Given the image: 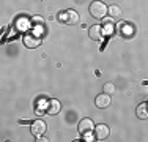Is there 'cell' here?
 Here are the masks:
<instances>
[{
  "mask_svg": "<svg viewBox=\"0 0 148 142\" xmlns=\"http://www.w3.org/2000/svg\"><path fill=\"white\" fill-rule=\"evenodd\" d=\"M93 126H95V123H93L91 119H84V120H80L77 130H79L80 134H87V133H90V131L93 130Z\"/></svg>",
  "mask_w": 148,
  "mask_h": 142,
  "instance_id": "cell-7",
  "label": "cell"
},
{
  "mask_svg": "<svg viewBox=\"0 0 148 142\" xmlns=\"http://www.w3.org/2000/svg\"><path fill=\"white\" fill-rule=\"evenodd\" d=\"M107 13L110 14L112 19H118V17L121 16V8H120L118 5H110L107 8Z\"/></svg>",
  "mask_w": 148,
  "mask_h": 142,
  "instance_id": "cell-11",
  "label": "cell"
},
{
  "mask_svg": "<svg viewBox=\"0 0 148 142\" xmlns=\"http://www.w3.org/2000/svg\"><path fill=\"white\" fill-rule=\"evenodd\" d=\"M32 22H38V24H43L44 22V19H43V17H40V16H35V17H32Z\"/></svg>",
  "mask_w": 148,
  "mask_h": 142,
  "instance_id": "cell-13",
  "label": "cell"
},
{
  "mask_svg": "<svg viewBox=\"0 0 148 142\" xmlns=\"http://www.w3.org/2000/svg\"><path fill=\"white\" fill-rule=\"evenodd\" d=\"M114 92H115V87H114V84H110V82L104 84V93H107V95H112Z\"/></svg>",
  "mask_w": 148,
  "mask_h": 142,
  "instance_id": "cell-12",
  "label": "cell"
},
{
  "mask_svg": "<svg viewBox=\"0 0 148 142\" xmlns=\"http://www.w3.org/2000/svg\"><path fill=\"white\" fill-rule=\"evenodd\" d=\"M109 134H110V128L107 125H104V123H101V125L95 126V139L98 141H104L109 137Z\"/></svg>",
  "mask_w": 148,
  "mask_h": 142,
  "instance_id": "cell-3",
  "label": "cell"
},
{
  "mask_svg": "<svg viewBox=\"0 0 148 142\" xmlns=\"http://www.w3.org/2000/svg\"><path fill=\"white\" fill-rule=\"evenodd\" d=\"M136 114H137V117H139L140 120H145V119H148V103H142V104H139V106H137Z\"/></svg>",
  "mask_w": 148,
  "mask_h": 142,
  "instance_id": "cell-10",
  "label": "cell"
},
{
  "mask_svg": "<svg viewBox=\"0 0 148 142\" xmlns=\"http://www.w3.org/2000/svg\"><path fill=\"white\" fill-rule=\"evenodd\" d=\"M60 109H62V103L58 101V99H51L47 104V109H46V112L49 114V115H55V114L60 112Z\"/></svg>",
  "mask_w": 148,
  "mask_h": 142,
  "instance_id": "cell-9",
  "label": "cell"
},
{
  "mask_svg": "<svg viewBox=\"0 0 148 142\" xmlns=\"http://www.w3.org/2000/svg\"><path fill=\"white\" fill-rule=\"evenodd\" d=\"M90 14L95 17V19H103V17L107 14V6L104 5L103 2H93L90 5Z\"/></svg>",
  "mask_w": 148,
  "mask_h": 142,
  "instance_id": "cell-2",
  "label": "cell"
},
{
  "mask_svg": "<svg viewBox=\"0 0 148 142\" xmlns=\"http://www.w3.org/2000/svg\"><path fill=\"white\" fill-rule=\"evenodd\" d=\"M44 131H46V123L43 122V120H36V122L32 123V134H33V136L40 137Z\"/></svg>",
  "mask_w": 148,
  "mask_h": 142,
  "instance_id": "cell-8",
  "label": "cell"
},
{
  "mask_svg": "<svg viewBox=\"0 0 148 142\" xmlns=\"http://www.w3.org/2000/svg\"><path fill=\"white\" fill-rule=\"evenodd\" d=\"M58 19L63 24H66V26H74V24L79 22V13L76 10H66V11H63L58 16Z\"/></svg>",
  "mask_w": 148,
  "mask_h": 142,
  "instance_id": "cell-1",
  "label": "cell"
},
{
  "mask_svg": "<svg viewBox=\"0 0 148 142\" xmlns=\"http://www.w3.org/2000/svg\"><path fill=\"white\" fill-rule=\"evenodd\" d=\"M24 44H25V48H29V49H35V48H38V46L41 44V38L36 37L35 33H27L25 37H24Z\"/></svg>",
  "mask_w": 148,
  "mask_h": 142,
  "instance_id": "cell-4",
  "label": "cell"
},
{
  "mask_svg": "<svg viewBox=\"0 0 148 142\" xmlns=\"http://www.w3.org/2000/svg\"><path fill=\"white\" fill-rule=\"evenodd\" d=\"M88 33H90V38L91 40H95V41H101L103 40V35H104V30H103V26H91L90 27V30H88Z\"/></svg>",
  "mask_w": 148,
  "mask_h": 142,
  "instance_id": "cell-6",
  "label": "cell"
},
{
  "mask_svg": "<svg viewBox=\"0 0 148 142\" xmlns=\"http://www.w3.org/2000/svg\"><path fill=\"white\" fill-rule=\"evenodd\" d=\"M110 103H112L110 95H107V93H101V95H98L96 99H95V104H96L99 109L109 108V106H110Z\"/></svg>",
  "mask_w": 148,
  "mask_h": 142,
  "instance_id": "cell-5",
  "label": "cell"
}]
</instances>
